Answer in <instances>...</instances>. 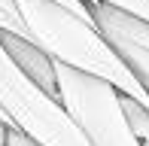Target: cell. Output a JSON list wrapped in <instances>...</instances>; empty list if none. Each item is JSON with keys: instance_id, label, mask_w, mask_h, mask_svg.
Returning a JSON list of instances; mask_svg holds the SVG:
<instances>
[{"instance_id": "obj_1", "label": "cell", "mask_w": 149, "mask_h": 146, "mask_svg": "<svg viewBox=\"0 0 149 146\" xmlns=\"http://www.w3.org/2000/svg\"><path fill=\"white\" fill-rule=\"evenodd\" d=\"M15 3L31 31V40L40 49H46L55 61L73 70L91 73L97 79H107L122 95L149 107V91L113 52V46L94 28L91 18L76 15L73 9L55 3V0H15Z\"/></svg>"}, {"instance_id": "obj_2", "label": "cell", "mask_w": 149, "mask_h": 146, "mask_svg": "<svg viewBox=\"0 0 149 146\" xmlns=\"http://www.w3.org/2000/svg\"><path fill=\"white\" fill-rule=\"evenodd\" d=\"M0 110L9 116V125L33 137L40 146H88L85 134L64 104L37 82L24 70L15 67L6 49L0 46Z\"/></svg>"}, {"instance_id": "obj_3", "label": "cell", "mask_w": 149, "mask_h": 146, "mask_svg": "<svg viewBox=\"0 0 149 146\" xmlns=\"http://www.w3.org/2000/svg\"><path fill=\"white\" fill-rule=\"evenodd\" d=\"M58 101L73 116L88 146H143L122 110V91L107 79L55 61Z\"/></svg>"}, {"instance_id": "obj_4", "label": "cell", "mask_w": 149, "mask_h": 146, "mask_svg": "<svg viewBox=\"0 0 149 146\" xmlns=\"http://www.w3.org/2000/svg\"><path fill=\"white\" fill-rule=\"evenodd\" d=\"M88 9L94 28L104 34L113 52L149 91V22L140 15H131V12L113 9L107 3H88Z\"/></svg>"}, {"instance_id": "obj_5", "label": "cell", "mask_w": 149, "mask_h": 146, "mask_svg": "<svg viewBox=\"0 0 149 146\" xmlns=\"http://www.w3.org/2000/svg\"><path fill=\"white\" fill-rule=\"evenodd\" d=\"M0 46L6 49V55L15 61L18 70H24L40 88H46L49 95L58 97V82H55V58L46 49H40L33 40L15 37L9 31H0Z\"/></svg>"}, {"instance_id": "obj_6", "label": "cell", "mask_w": 149, "mask_h": 146, "mask_svg": "<svg viewBox=\"0 0 149 146\" xmlns=\"http://www.w3.org/2000/svg\"><path fill=\"white\" fill-rule=\"evenodd\" d=\"M0 31H9V34H15V37L31 40V31H28V24H24L22 12H18L15 0H0Z\"/></svg>"}, {"instance_id": "obj_7", "label": "cell", "mask_w": 149, "mask_h": 146, "mask_svg": "<svg viewBox=\"0 0 149 146\" xmlns=\"http://www.w3.org/2000/svg\"><path fill=\"white\" fill-rule=\"evenodd\" d=\"M94 3H107L113 9H122V12H131V15H140L149 22V0H94Z\"/></svg>"}, {"instance_id": "obj_8", "label": "cell", "mask_w": 149, "mask_h": 146, "mask_svg": "<svg viewBox=\"0 0 149 146\" xmlns=\"http://www.w3.org/2000/svg\"><path fill=\"white\" fill-rule=\"evenodd\" d=\"M3 146H40V143L33 140V137H28L24 131L6 125V128H3Z\"/></svg>"}, {"instance_id": "obj_9", "label": "cell", "mask_w": 149, "mask_h": 146, "mask_svg": "<svg viewBox=\"0 0 149 146\" xmlns=\"http://www.w3.org/2000/svg\"><path fill=\"white\" fill-rule=\"evenodd\" d=\"M55 3L67 6V9H73L76 15H82V18H91V9H88V3H85V0H55Z\"/></svg>"}, {"instance_id": "obj_10", "label": "cell", "mask_w": 149, "mask_h": 146, "mask_svg": "<svg viewBox=\"0 0 149 146\" xmlns=\"http://www.w3.org/2000/svg\"><path fill=\"white\" fill-rule=\"evenodd\" d=\"M0 122H3V125H9V116H6L3 110H0Z\"/></svg>"}, {"instance_id": "obj_11", "label": "cell", "mask_w": 149, "mask_h": 146, "mask_svg": "<svg viewBox=\"0 0 149 146\" xmlns=\"http://www.w3.org/2000/svg\"><path fill=\"white\" fill-rule=\"evenodd\" d=\"M3 128H6V125H3V122H0V146H3Z\"/></svg>"}, {"instance_id": "obj_12", "label": "cell", "mask_w": 149, "mask_h": 146, "mask_svg": "<svg viewBox=\"0 0 149 146\" xmlns=\"http://www.w3.org/2000/svg\"><path fill=\"white\" fill-rule=\"evenodd\" d=\"M85 3H94V0H85Z\"/></svg>"}]
</instances>
